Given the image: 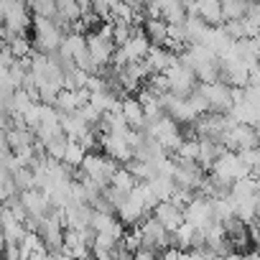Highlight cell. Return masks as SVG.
<instances>
[{
    "instance_id": "8fae6325",
    "label": "cell",
    "mask_w": 260,
    "mask_h": 260,
    "mask_svg": "<svg viewBox=\"0 0 260 260\" xmlns=\"http://www.w3.org/2000/svg\"><path fill=\"white\" fill-rule=\"evenodd\" d=\"M202 179H204V169L197 161H176V169H174L176 186H186V189H194L197 191L202 186Z\"/></svg>"
},
{
    "instance_id": "f907efd6",
    "label": "cell",
    "mask_w": 260,
    "mask_h": 260,
    "mask_svg": "<svg viewBox=\"0 0 260 260\" xmlns=\"http://www.w3.org/2000/svg\"><path fill=\"white\" fill-rule=\"evenodd\" d=\"M181 3H189V0H181Z\"/></svg>"
},
{
    "instance_id": "5bb4252c",
    "label": "cell",
    "mask_w": 260,
    "mask_h": 260,
    "mask_svg": "<svg viewBox=\"0 0 260 260\" xmlns=\"http://www.w3.org/2000/svg\"><path fill=\"white\" fill-rule=\"evenodd\" d=\"M146 61L151 64L153 72H169V69L179 61V54L171 51V49L164 46V44H151V49H148V54H146Z\"/></svg>"
},
{
    "instance_id": "ac0fdd59",
    "label": "cell",
    "mask_w": 260,
    "mask_h": 260,
    "mask_svg": "<svg viewBox=\"0 0 260 260\" xmlns=\"http://www.w3.org/2000/svg\"><path fill=\"white\" fill-rule=\"evenodd\" d=\"M120 110H122V117L130 127H143V120H146V112H143V105L138 97H122L120 100Z\"/></svg>"
},
{
    "instance_id": "484cf974",
    "label": "cell",
    "mask_w": 260,
    "mask_h": 260,
    "mask_svg": "<svg viewBox=\"0 0 260 260\" xmlns=\"http://www.w3.org/2000/svg\"><path fill=\"white\" fill-rule=\"evenodd\" d=\"M89 102H92L97 110L107 112V110H112V107L120 105V97H117L112 89H100V92H89Z\"/></svg>"
},
{
    "instance_id": "7dc6e473",
    "label": "cell",
    "mask_w": 260,
    "mask_h": 260,
    "mask_svg": "<svg viewBox=\"0 0 260 260\" xmlns=\"http://www.w3.org/2000/svg\"><path fill=\"white\" fill-rule=\"evenodd\" d=\"M255 217H260V189L255 191Z\"/></svg>"
},
{
    "instance_id": "cb8c5ba5",
    "label": "cell",
    "mask_w": 260,
    "mask_h": 260,
    "mask_svg": "<svg viewBox=\"0 0 260 260\" xmlns=\"http://www.w3.org/2000/svg\"><path fill=\"white\" fill-rule=\"evenodd\" d=\"M143 31H146V36L151 39V44H164L166 36H169V23H166L164 18H146Z\"/></svg>"
},
{
    "instance_id": "d6a6232c",
    "label": "cell",
    "mask_w": 260,
    "mask_h": 260,
    "mask_svg": "<svg viewBox=\"0 0 260 260\" xmlns=\"http://www.w3.org/2000/svg\"><path fill=\"white\" fill-rule=\"evenodd\" d=\"M199 158V138H184L176 148V161H197Z\"/></svg>"
},
{
    "instance_id": "bcb514c9",
    "label": "cell",
    "mask_w": 260,
    "mask_h": 260,
    "mask_svg": "<svg viewBox=\"0 0 260 260\" xmlns=\"http://www.w3.org/2000/svg\"><path fill=\"white\" fill-rule=\"evenodd\" d=\"M245 16L260 26V0H252V3H247V13H245Z\"/></svg>"
},
{
    "instance_id": "ffe728a7",
    "label": "cell",
    "mask_w": 260,
    "mask_h": 260,
    "mask_svg": "<svg viewBox=\"0 0 260 260\" xmlns=\"http://www.w3.org/2000/svg\"><path fill=\"white\" fill-rule=\"evenodd\" d=\"M230 115L237 120V122H245V125H255L260 120V105L255 102H247V100H240L230 107Z\"/></svg>"
},
{
    "instance_id": "2e32d148",
    "label": "cell",
    "mask_w": 260,
    "mask_h": 260,
    "mask_svg": "<svg viewBox=\"0 0 260 260\" xmlns=\"http://www.w3.org/2000/svg\"><path fill=\"white\" fill-rule=\"evenodd\" d=\"M224 151H227V146H224L222 141H217V138H199V158H197V164H199L204 171H209L212 164H214Z\"/></svg>"
},
{
    "instance_id": "f546056e",
    "label": "cell",
    "mask_w": 260,
    "mask_h": 260,
    "mask_svg": "<svg viewBox=\"0 0 260 260\" xmlns=\"http://www.w3.org/2000/svg\"><path fill=\"white\" fill-rule=\"evenodd\" d=\"M235 217L242 219L245 224H250L255 219V194L245 197V199H235Z\"/></svg>"
},
{
    "instance_id": "d590c367",
    "label": "cell",
    "mask_w": 260,
    "mask_h": 260,
    "mask_svg": "<svg viewBox=\"0 0 260 260\" xmlns=\"http://www.w3.org/2000/svg\"><path fill=\"white\" fill-rule=\"evenodd\" d=\"M125 169L133 174L138 181H146V179L153 176V166H151L148 161H141V158H130V161L125 164Z\"/></svg>"
},
{
    "instance_id": "7c38bea8",
    "label": "cell",
    "mask_w": 260,
    "mask_h": 260,
    "mask_svg": "<svg viewBox=\"0 0 260 260\" xmlns=\"http://www.w3.org/2000/svg\"><path fill=\"white\" fill-rule=\"evenodd\" d=\"M87 49H89V54H92V59L100 69L112 64V54H115V41L112 39H105V36H100L94 31V34L87 36Z\"/></svg>"
},
{
    "instance_id": "7a4b0ae2",
    "label": "cell",
    "mask_w": 260,
    "mask_h": 260,
    "mask_svg": "<svg viewBox=\"0 0 260 260\" xmlns=\"http://www.w3.org/2000/svg\"><path fill=\"white\" fill-rule=\"evenodd\" d=\"M146 136L156 138L166 151L176 153V148L181 146L184 136H181V130H179V122L171 117V115H161L158 120H153L148 127H146Z\"/></svg>"
},
{
    "instance_id": "4fadbf2b",
    "label": "cell",
    "mask_w": 260,
    "mask_h": 260,
    "mask_svg": "<svg viewBox=\"0 0 260 260\" xmlns=\"http://www.w3.org/2000/svg\"><path fill=\"white\" fill-rule=\"evenodd\" d=\"M153 217H156L169 232H174V230L184 222V209H181L179 204H174L171 199H164V202H158V204L153 207Z\"/></svg>"
},
{
    "instance_id": "44dd1931",
    "label": "cell",
    "mask_w": 260,
    "mask_h": 260,
    "mask_svg": "<svg viewBox=\"0 0 260 260\" xmlns=\"http://www.w3.org/2000/svg\"><path fill=\"white\" fill-rule=\"evenodd\" d=\"M82 49H87V36H82L79 31L64 34L61 46H59V54H61L64 59H74V54H79Z\"/></svg>"
},
{
    "instance_id": "9c48e42d",
    "label": "cell",
    "mask_w": 260,
    "mask_h": 260,
    "mask_svg": "<svg viewBox=\"0 0 260 260\" xmlns=\"http://www.w3.org/2000/svg\"><path fill=\"white\" fill-rule=\"evenodd\" d=\"M222 143L230 151H245L257 146V133H255V125H245V122H235L227 133L222 136Z\"/></svg>"
},
{
    "instance_id": "7402d4cb",
    "label": "cell",
    "mask_w": 260,
    "mask_h": 260,
    "mask_svg": "<svg viewBox=\"0 0 260 260\" xmlns=\"http://www.w3.org/2000/svg\"><path fill=\"white\" fill-rule=\"evenodd\" d=\"M197 13L209 23V26H217L222 23V0H197Z\"/></svg>"
},
{
    "instance_id": "e0dca14e",
    "label": "cell",
    "mask_w": 260,
    "mask_h": 260,
    "mask_svg": "<svg viewBox=\"0 0 260 260\" xmlns=\"http://www.w3.org/2000/svg\"><path fill=\"white\" fill-rule=\"evenodd\" d=\"M146 214H148L146 204H143L133 191H130V197L125 199V204L117 209V217H120V222H122V224H138Z\"/></svg>"
},
{
    "instance_id": "ee69618b",
    "label": "cell",
    "mask_w": 260,
    "mask_h": 260,
    "mask_svg": "<svg viewBox=\"0 0 260 260\" xmlns=\"http://www.w3.org/2000/svg\"><path fill=\"white\" fill-rule=\"evenodd\" d=\"M245 100L260 105V82H247L245 84Z\"/></svg>"
},
{
    "instance_id": "3957f363",
    "label": "cell",
    "mask_w": 260,
    "mask_h": 260,
    "mask_svg": "<svg viewBox=\"0 0 260 260\" xmlns=\"http://www.w3.org/2000/svg\"><path fill=\"white\" fill-rule=\"evenodd\" d=\"M209 174H214L217 179H222V181H235V179H242V176H247L250 174V166L240 158V153L237 151H224L214 164H212V169H209Z\"/></svg>"
},
{
    "instance_id": "f6af8a7d",
    "label": "cell",
    "mask_w": 260,
    "mask_h": 260,
    "mask_svg": "<svg viewBox=\"0 0 260 260\" xmlns=\"http://www.w3.org/2000/svg\"><path fill=\"white\" fill-rule=\"evenodd\" d=\"M11 153H13V148H11V143H8V130L0 127V161H3L6 156H11Z\"/></svg>"
},
{
    "instance_id": "603a6c76",
    "label": "cell",
    "mask_w": 260,
    "mask_h": 260,
    "mask_svg": "<svg viewBox=\"0 0 260 260\" xmlns=\"http://www.w3.org/2000/svg\"><path fill=\"white\" fill-rule=\"evenodd\" d=\"M146 184L151 186V191L156 194L158 202L171 199V194H174V189H176V181H174L171 176H158V174H153L151 179H146Z\"/></svg>"
},
{
    "instance_id": "8992f818",
    "label": "cell",
    "mask_w": 260,
    "mask_h": 260,
    "mask_svg": "<svg viewBox=\"0 0 260 260\" xmlns=\"http://www.w3.org/2000/svg\"><path fill=\"white\" fill-rule=\"evenodd\" d=\"M199 92L207 97L209 110H214V112H230V107L235 105V102H232V84H227L224 79L202 82V84H199Z\"/></svg>"
},
{
    "instance_id": "83f0119b",
    "label": "cell",
    "mask_w": 260,
    "mask_h": 260,
    "mask_svg": "<svg viewBox=\"0 0 260 260\" xmlns=\"http://www.w3.org/2000/svg\"><path fill=\"white\" fill-rule=\"evenodd\" d=\"M84 146L77 141V138H69V143H67V151H64V164L67 166H72V169H77V166H82V158H84Z\"/></svg>"
},
{
    "instance_id": "681fc988",
    "label": "cell",
    "mask_w": 260,
    "mask_h": 260,
    "mask_svg": "<svg viewBox=\"0 0 260 260\" xmlns=\"http://www.w3.org/2000/svg\"><path fill=\"white\" fill-rule=\"evenodd\" d=\"M250 174H252V176H255V179H257V181H260V169H252V171H250Z\"/></svg>"
},
{
    "instance_id": "836d02e7",
    "label": "cell",
    "mask_w": 260,
    "mask_h": 260,
    "mask_svg": "<svg viewBox=\"0 0 260 260\" xmlns=\"http://www.w3.org/2000/svg\"><path fill=\"white\" fill-rule=\"evenodd\" d=\"M138 184V179L130 174L127 169H115V174H112V181H110V186H117V189H122V191H133V186Z\"/></svg>"
},
{
    "instance_id": "4dcf8cb0",
    "label": "cell",
    "mask_w": 260,
    "mask_h": 260,
    "mask_svg": "<svg viewBox=\"0 0 260 260\" xmlns=\"http://www.w3.org/2000/svg\"><path fill=\"white\" fill-rule=\"evenodd\" d=\"M67 143H69V136L67 133H59V136H54V138H49V141H44V148H46V156H51V158H64V151H67Z\"/></svg>"
},
{
    "instance_id": "8d00e7d4",
    "label": "cell",
    "mask_w": 260,
    "mask_h": 260,
    "mask_svg": "<svg viewBox=\"0 0 260 260\" xmlns=\"http://www.w3.org/2000/svg\"><path fill=\"white\" fill-rule=\"evenodd\" d=\"M13 181H16L18 191H23V189H34V186H36V174H34L31 166H21V169L13 171Z\"/></svg>"
},
{
    "instance_id": "c3c4849f",
    "label": "cell",
    "mask_w": 260,
    "mask_h": 260,
    "mask_svg": "<svg viewBox=\"0 0 260 260\" xmlns=\"http://www.w3.org/2000/svg\"><path fill=\"white\" fill-rule=\"evenodd\" d=\"M3 250H6V235H3V230H0V255H3Z\"/></svg>"
},
{
    "instance_id": "6da1fadb",
    "label": "cell",
    "mask_w": 260,
    "mask_h": 260,
    "mask_svg": "<svg viewBox=\"0 0 260 260\" xmlns=\"http://www.w3.org/2000/svg\"><path fill=\"white\" fill-rule=\"evenodd\" d=\"M34 49L41 51V54H54L59 51L61 46V39H64V31L56 26L54 18H46V16H34Z\"/></svg>"
},
{
    "instance_id": "7bdbcfd3",
    "label": "cell",
    "mask_w": 260,
    "mask_h": 260,
    "mask_svg": "<svg viewBox=\"0 0 260 260\" xmlns=\"http://www.w3.org/2000/svg\"><path fill=\"white\" fill-rule=\"evenodd\" d=\"M237 153L250 166V171L252 169H260V146H252V148H245V151H237Z\"/></svg>"
},
{
    "instance_id": "9a60e30c",
    "label": "cell",
    "mask_w": 260,
    "mask_h": 260,
    "mask_svg": "<svg viewBox=\"0 0 260 260\" xmlns=\"http://www.w3.org/2000/svg\"><path fill=\"white\" fill-rule=\"evenodd\" d=\"M89 100V89L84 87V89H61L59 94H56V100H54V107L59 110V112H74V110H79L84 102Z\"/></svg>"
},
{
    "instance_id": "5b68a950",
    "label": "cell",
    "mask_w": 260,
    "mask_h": 260,
    "mask_svg": "<svg viewBox=\"0 0 260 260\" xmlns=\"http://www.w3.org/2000/svg\"><path fill=\"white\" fill-rule=\"evenodd\" d=\"M82 169H84L87 176H92L94 181H100L107 189L110 181H112V174L117 169V161L112 156H100V153H89L87 151L84 158H82Z\"/></svg>"
},
{
    "instance_id": "b9f144b4",
    "label": "cell",
    "mask_w": 260,
    "mask_h": 260,
    "mask_svg": "<svg viewBox=\"0 0 260 260\" xmlns=\"http://www.w3.org/2000/svg\"><path fill=\"white\" fill-rule=\"evenodd\" d=\"M194 197H197V191H194V189H186V186H176V189H174V194H171V202H174V204H179V207L184 209V207H186V204H189V202H191Z\"/></svg>"
},
{
    "instance_id": "f35d334b",
    "label": "cell",
    "mask_w": 260,
    "mask_h": 260,
    "mask_svg": "<svg viewBox=\"0 0 260 260\" xmlns=\"http://www.w3.org/2000/svg\"><path fill=\"white\" fill-rule=\"evenodd\" d=\"M194 230H197V227H194L191 222H186V219H184V222H181V224H179V227L174 230L176 245H179L181 250H189V247H191V237H194Z\"/></svg>"
},
{
    "instance_id": "277c9868",
    "label": "cell",
    "mask_w": 260,
    "mask_h": 260,
    "mask_svg": "<svg viewBox=\"0 0 260 260\" xmlns=\"http://www.w3.org/2000/svg\"><path fill=\"white\" fill-rule=\"evenodd\" d=\"M148 49H151V39L146 36V31H136L133 36H130L115 54H112V64L115 67H125L127 61H138V59H146V54H148Z\"/></svg>"
},
{
    "instance_id": "30bf717a",
    "label": "cell",
    "mask_w": 260,
    "mask_h": 260,
    "mask_svg": "<svg viewBox=\"0 0 260 260\" xmlns=\"http://www.w3.org/2000/svg\"><path fill=\"white\" fill-rule=\"evenodd\" d=\"M166 74H169L171 92H176V94H189V92L197 87V72H194L191 67L181 64V61H176Z\"/></svg>"
},
{
    "instance_id": "ba28073f",
    "label": "cell",
    "mask_w": 260,
    "mask_h": 260,
    "mask_svg": "<svg viewBox=\"0 0 260 260\" xmlns=\"http://www.w3.org/2000/svg\"><path fill=\"white\" fill-rule=\"evenodd\" d=\"M100 148H102L107 156H112L115 161H120V164H127L130 158H133V146L125 141V136L120 133V130L100 133Z\"/></svg>"
},
{
    "instance_id": "e575fe53",
    "label": "cell",
    "mask_w": 260,
    "mask_h": 260,
    "mask_svg": "<svg viewBox=\"0 0 260 260\" xmlns=\"http://www.w3.org/2000/svg\"><path fill=\"white\" fill-rule=\"evenodd\" d=\"M136 31L138 28L133 23H127V21H112V41H115V46H122Z\"/></svg>"
},
{
    "instance_id": "ab89813d",
    "label": "cell",
    "mask_w": 260,
    "mask_h": 260,
    "mask_svg": "<svg viewBox=\"0 0 260 260\" xmlns=\"http://www.w3.org/2000/svg\"><path fill=\"white\" fill-rule=\"evenodd\" d=\"M26 3L34 16H46V18L56 16V0H26Z\"/></svg>"
},
{
    "instance_id": "74e56055",
    "label": "cell",
    "mask_w": 260,
    "mask_h": 260,
    "mask_svg": "<svg viewBox=\"0 0 260 260\" xmlns=\"http://www.w3.org/2000/svg\"><path fill=\"white\" fill-rule=\"evenodd\" d=\"M56 13L61 16V18H67V21H79V16H82V8H79V3L77 0H56Z\"/></svg>"
},
{
    "instance_id": "60d3db41",
    "label": "cell",
    "mask_w": 260,
    "mask_h": 260,
    "mask_svg": "<svg viewBox=\"0 0 260 260\" xmlns=\"http://www.w3.org/2000/svg\"><path fill=\"white\" fill-rule=\"evenodd\" d=\"M77 112H79V115H82V117H84V120H87L92 127H94V125L100 122V117H102V110H97V107H94L89 100H87V102H84V105H82Z\"/></svg>"
},
{
    "instance_id": "d4e9b609",
    "label": "cell",
    "mask_w": 260,
    "mask_h": 260,
    "mask_svg": "<svg viewBox=\"0 0 260 260\" xmlns=\"http://www.w3.org/2000/svg\"><path fill=\"white\" fill-rule=\"evenodd\" d=\"M209 28V23L202 18V16H186V21H184V31H186V39H189V44H194V41H202L204 39V31Z\"/></svg>"
},
{
    "instance_id": "52a82bcc",
    "label": "cell",
    "mask_w": 260,
    "mask_h": 260,
    "mask_svg": "<svg viewBox=\"0 0 260 260\" xmlns=\"http://www.w3.org/2000/svg\"><path fill=\"white\" fill-rule=\"evenodd\" d=\"M184 219L191 222L197 230H204V227H209L212 222H217V219H214V209H212V199L204 197V194H197V197L184 207Z\"/></svg>"
},
{
    "instance_id": "d6986e66",
    "label": "cell",
    "mask_w": 260,
    "mask_h": 260,
    "mask_svg": "<svg viewBox=\"0 0 260 260\" xmlns=\"http://www.w3.org/2000/svg\"><path fill=\"white\" fill-rule=\"evenodd\" d=\"M59 120H61V130H64L69 138H79L82 133H87V130L92 127L77 110L74 112H59Z\"/></svg>"
},
{
    "instance_id": "1f68e13d",
    "label": "cell",
    "mask_w": 260,
    "mask_h": 260,
    "mask_svg": "<svg viewBox=\"0 0 260 260\" xmlns=\"http://www.w3.org/2000/svg\"><path fill=\"white\" fill-rule=\"evenodd\" d=\"M247 13V0H222V18L232 21V18H245Z\"/></svg>"
},
{
    "instance_id": "4316f807",
    "label": "cell",
    "mask_w": 260,
    "mask_h": 260,
    "mask_svg": "<svg viewBox=\"0 0 260 260\" xmlns=\"http://www.w3.org/2000/svg\"><path fill=\"white\" fill-rule=\"evenodd\" d=\"M194 72H197V79H199V82H217V79H222V64H219V56L212 59V61L199 64Z\"/></svg>"
},
{
    "instance_id": "f1b7e54d",
    "label": "cell",
    "mask_w": 260,
    "mask_h": 260,
    "mask_svg": "<svg viewBox=\"0 0 260 260\" xmlns=\"http://www.w3.org/2000/svg\"><path fill=\"white\" fill-rule=\"evenodd\" d=\"M8 44V49L13 51V56L16 59H23V56H28L31 54V49H34V41L28 39V34H16L11 41H6Z\"/></svg>"
}]
</instances>
